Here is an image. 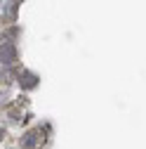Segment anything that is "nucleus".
<instances>
[{
  "instance_id": "obj_1",
  "label": "nucleus",
  "mask_w": 146,
  "mask_h": 149,
  "mask_svg": "<svg viewBox=\"0 0 146 149\" xmlns=\"http://www.w3.org/2000/svg\"><path fill=\"white\" fill-rule=\"evenodd\" d=\"M40 137H43V130H40V128H35V130H28V133L21 137V149H33L35 144L40 142Z\"/></svg>"
},
{
  "instance_id": "obj_2",
  "label": "nucleus",
  "mask_w": 146,
  "mask_h": 149,
  "mask_svg": "<svg viewBox=\"0 0 146 149\" xmlns=\"http://www.w3.org/2000/svg\"><path fill=\"white\" fill-rule=\"evenodd\" d=\"M19 81H21V88H35V83H38V76H35V73L24 71L21 76H19Z\"/></svg>"
},
{
  "instance_id": "obj_3",
  "label": "nucleus",
  "mask_w": 146,
  "mask_h": 149,
  "mask_svg": "<svg viewBox=\"0 0 146 149\" xmlns=\"http://www.w3.org/2000/svg\"><path fill=\"white\" fill-rule=\"evenodd\" d=\"M12 59H14V47H12V43H3V64H12Z\"/></svg>"
},
{
  "instance_id": "obj_4",
  "label": "nucleus",
  "mask_w": 146,
  "mask_h": 149,
  "mask_svg": "<svg viewBox=\"0 0 146 149\" xmlns=\"http://www.w3.org/2000/svg\"><path fill=\"white\" fill-rule=\"evenodd\" d=\"M17 3H7V5H3V17H7V19H12V17L17 14Z\"/></svg>"
}]
</instances>
